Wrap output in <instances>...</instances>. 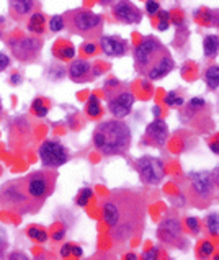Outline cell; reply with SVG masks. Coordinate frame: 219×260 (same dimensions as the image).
Wrapping results in <instances>:
<instances>
[{"label": "cell", "mask_w": 219, "mask_h": 260, "mask_svg": "<svg viewBox=\"0 0 219 260\" xmlns=\"http://www.w3.org/2000/svg\"><path fill=\"white\" fill-rule=\"evenodd\" d=\"M7 234H5L3 228H0V254H2L5 249H7Z\"/></svg>", "instance_id": "obj_36"}, {"label": "cell", "mask_w": 219, "mask_h": 260, "mask_svg": "<svg viewBox=\"0 0 219 260\" xmlns=\"http://www.w3.org/2000/svg\"><path fill=\"white\" fill-rule=\"evenodd\" d=\"M70 254H72V256H75V257H82V249L79 246H74L72 244V249H70Z\"/></svg>", "instance_id": "obj_40"}, {"label": "cell", "mask_w": 219, "mask_h": 260, "mask_svg": "<svg viewBox=\"0 0 219 260\" xmlns=\"http://www.w3.org/2000/svg\"><path fill=\"white\" fill-rule=\"evenodd\" d=\"M100 3L105 5V7H106V5H111V3H113V0H100Z\"/></svg>", "instance_id": "obj_45"}, {"label": "cell", "mask_w": 219, "mask_h": 260, "mask_svg": "<svg viewBox=\"0 0 219 260\" xmlns=\"http://www.w3.org/2000/svg\"><path fill=\"white\" fill-rule=\"evenodd\" d=\"M205 224H206V229H208V233L211 236L219 234V216H218V213H211V215L206 216Z\"/></svg>", "instance_id": "obj_27"}, {"label": "cell", "mask_w": 219, "mask_h": 260, "mask_svg": "<svg viewBox=\"0 0 219 260\" xmlns=\"http://www.w3.org/2000/svg\"><path fill=\"white\" fill-rule=\"evenodd\" d=\"M31 111L38 118H44L46 115H48V111H49V102H46V100L41 98V97L34 98L33 103H31Z\"/></svg>", "instance_id": "obj_24"}, {"label": "cell", "mask_w": 219, "mask_h": 260, "mask_svg": "<svg viewBox=\"0 0 219 260\" xmlns=\"http://www.w3.org/2000/svg\"><path fill=\"white\" fill-rule=\"evenodd\" d=\"M10 66V57L3 52H0V72H3L5 69Z\"/></svg>", "instance_id": "obj_35"}, {"label": "cell", "mask_w": 219, "mask_h": 260, "mask_svg": "<svg viewBox=\"0 0 219 260\" xmlns=\"http://www.w3.org/2000/svg\"><path fill=\"white\" fill-rule=\"evenodd\" d=\"M64 16V25L70 34H77L85 39L100 38L103 29V16L87 8L69 10Z\"/></svg>", "instance_id": "obj_5"}, {"label": "cell", "mask_w": 219, "mask_h": 260, "mask_svg": "<svg viewBox=\"0 0 219 260\" xmlns=\"http://www.w3.org/2000/svg\"><path fill=\"white\" fill-rule=\"evenodd\" d=\"M0 174H2V167H0Z\"/></svg>", "instance_id": "obj_48"}, {"label": "cell", "mask_w": 219, "mask_h": 260, "mask_svg": "<svg viewBox=\"0 0 219 260\" xmlns=\"http://www.w3.org/2000/svg\"><path fill=\"white\" fill-rule=\"evenodd\" d=\"M38 154L41 159V164L49 169H57L69 161V151L66 149V146L54 139H46L39 146Z\"/></svg>", "instance_id": "obj_12"}, {"label": "cell", "mask_w": 219, "mask_h": 260, "mask_svg": "<svg viewBox=\"0 0 219 260\" xmlns=\"http://www.w3.org/2000/svg\"><path fill=\"white\" fill-rule=\"evenodd\" d=\"M136 170L146 185H161L165 175L164 162L152 156H143L136 161Z\"/></svg>", "instance_id": "obj_11"}, {"label": "cell", "mask_w": 219, "mask_h": 260, "mask_svg": "<svg viewBox=\"0 0 219 260\" xmlns=\"http://www.w3.org/2000/svg\"><path fill=\"white\" fill-rule=\"evenodd\" d=\"M54 56L61 61H72L75 56V48L69 43H59L54 48Z\"/></svg>", "instance_id": "obj_23"}, {"label": "cell", "mask_w": 219, "mask_h": 260, "mask_svg": "<svg viewBox=\"0 0 219 260\" xmlns=\"http://www.w3.org/2000/svg\"><path fill=\"white\" fill-rule=\"evenodd\" d=\"M161 10V5H159L157 0H147L146 2V13L154 18V16L157 15V11Z\"/></svg>", "instance_id": "obj_33"}, {"label": "cell", "mask_w": 219, "mask_h": 260, "mask_svg": "<svg viewBox=\"0 0 219 260\" xmlns=\"http://www.w3.org/2000/svg\"><path fill=\"white\" fill-rule=\"evenodd\" d=\"M124 259H131V260H138L139 259V256H136V254H126V256H124Z\"/></svg>", "instance_id": "obj_43"}, {"label": "cell", "mask_w": 219, "mask_h": 260, "mask_svg": "<svg viewBox=\"0 0 219 260\" xmlns=\"http://www.w3.org/2000/svg\"><path fill=\"white\" fill-rule=\"evenodd\" d=\"M100 49L108 57H123L128 52L129 44L121 36H100Z\"/></svg>", "instance_id": "obj_17"}, {"label": "cell", "mask_w": 219, "mask_h": 260, "mask_svg": "<svg viewBox=\"0 0 219 260\" xmlns=\"http://www.w3.org/2000/svg\"><path fill=\"white\" fill-rule=\"evenodd\" d=\"M215 252V246L210 241H203L198 247V257L200 259H210Z\"/></svg>", "instance_id": "obj_29"}, {"label": "cell", "mask_w": 219, "mask_h": 260, "mask_svg": "<svg viewBox=\"0 0 219 260\" xmlns=\"http://www.w3.org/2000/svg\"><path fill=\"white\" fill-rule=\"evenodd\" d=\"M111 15H113L115 21L123 23V25H138L143 21V13L131 0H118L113 5Z\"/></svg>", "instance_id": "obj_14"}, {"label": "cell", "mask_w": 219, "mask_h": 260, "mask_svg": "<svg viewBox=\"0 0 219 260\" xmlns=\"http://www.w3.org/2000/svg\"><path fill=\"white\" fill-rule=\"evenodd\" d=\"M66 28V25H64V16L62 15H54L49 18V29L52 33H57L61 31V29Z\"/></svg>", "instance_id": "obj_31"}, {"label": "cell", "mask_w": 219, "mask_h": 260, "mask_svg": "<svg viewBox=\"0 0 219 260\" xmlns=\"http://www.w3.org/2000/svg\"><path fill=\"white\" fill-rule=\"evenodd\" d=\"M0 113H2V100H0Z\"/></svg>", "instance_id": "obj_46"}, {"label": "cell", "mask_w": 219, "mask_h": 260, "mask_svg": "<svg viewBox=\"0 0 219 260\" xmlns=\"http://www.w3.org/2000/svg\"><path fill=\"white\" fill-rule=\"evenodd\" d=\"M0 202H2L5 208L18 213L21 216L36 215L43 208L39 203H36L29 197L25 183H23V177L3 183L2 188H0Z\"/></svg>", "instance_id": "obj_4"}, {"label": "cell", "mask_w": 219, "mask_h": 260, "mask_svg": "<svg viewBox=\"0 0 219 260\" xmlns=\"http://www.w3.org/2000/svg\"><path fill=\"white\" fill-rule=\"evenodd\" d=\"M157 238L164 244H167L170 247H179V249H185L187 239L183 236V229L180 220L175 215L165 216L161 221L157 228Z\"/></svg>", "instance_id": "obj_10"}, {"label": "cell", "mask_w": 219, "mask_h": 260, "mask_svg": "<svg viewBox=\"0 0 219 260\" xmlns=\"http://www.w3.org/2000/svg\"><path fill=\"white\" fill-rule=\"evenodd\" d=\"M136 70L149 80H161L175 67L170 51L156 36H144L133 52Z\"/></svg>", "instance_id": "obj_2"}, {"label": "cell", "mask_w": 219, "mask_h": 260, "mask_svg": "<svg viewBox=\"0 0 219 260\" xmlns=\"http://www.w3.org/2000/svg\"><path fill=\"white\" fill-rule=\"evenodd\" d=\"M57 177H59L57 170L46 167V169H41V170H36V172L25 175L23 177V183H25L29 197L41 206H44L46 200L56 190Z\"/></svg>", "instance_id": "obj_7"}, {"label": "cell", "mask_w": 219, "mask_h": 260, "mask_svg": "<svg viewBox=\"0 0 219 260\" xmlns=\"http://www.w3.org/2000/svg\"><path fill=\"white\" fill-rule=\"evenodd\" d=\"M8 7L15 20H23L34 11L36 2L34 0H8Z\"/></svg>", "instance_id": "obj_18"}, {"label": "cell", "mask_w": 219, "mask_h": 260, "mask_svg": "<svg viewBox=\"0 0 219 260\" xmlns=\"http://www.w3.org/2000/svg\"><path fill=\"white\" fill-rule=\"evenodd\" d=\"M169 139V126L164 120H156L147 125L143 143L154 147H164Z\"/></svg>", "instance_id": "obj_15"}, {"label": "cell", "mask_w": 219, "mask_h": 260, "mask_svg": "<svg viewBox=\"0 0 219 260\" xmlns=\"http://www.w3.org/2000/svg\"><path fill=\"white\" fill-rule=\"evenodd\" d=\"M159 257V251L157 249H151V251H147L144 256H143V259L144 260H154V259H157Z\"/></svg>", "instance_id": "obj_37"}, {"label": "cell", "mask_w": 219, "mask_h": 260, "mask_svg": "<svg viewBox=\"0 0 219 260\" xmlns=\"http://www.w3.org/2000/svg\"><path fill=\"white\" fill-rule=\"evenodd\" d=\"M26 28H28V31L33 33V34H43L46 31V16H44V13H41V11H33V13L29 15V18H28Z\"/></svg>", "instance_id": "obj_19"}, {"label": "cell", "mask_w": 219, "mask_h": 260, "mask_svg": "<svg viewBox=\"0 0 219 260\" xmlns=\"http://www.w3.org/2000/svg\"><path fill=\"white\" fill-rule=\"evenodd\" d=\"M7 46L16 61L29 64L39 59L41 49H43V39H39L36 34H33V36L18 34V36H11L7 41Z\"/></svg>", "instance_id": "obj_9"}, {"label": "cell", "mask_w": 219, "mask_h": 260, "mask_svg": "<svg viewBox=\"0 0 219 260\" xmlns=\"http://www.w3.org/2000/svg\"><path fill=\"white\" fill-rule=\"evenodd\" d=\"M28 238L34 241V242H39V244H43V242H46L49 239V234L48 231H44L43 228H39V226H31V228H28Z\"/></svg>", "instance_id": "obj_25"}, {"label": "cell", "mask_w": 219, "mask_h": 260, "mask_svg": "<svg viewBox=\"0 0 219 260\" xmlns=\"http://www.w3.org/2000/svg\"><path fill=\"white\" fill-rule=\"evenodd\" d=\"M93 197V192L90 190V188H82V190L79 192V195H77V198H75V203L79 205V206H87L88 202H90V198Z\"/></svg>", "instance_id": "obj_30"}, {"label": "cell", "mask_w": 219, "mask_h": 260, "mask_svg": "<svg viewBox=\"0 0 219 260\" xmlns=\"http://www.w3.org/2000/svg\"><path fill=\"white\" fill-rule=\"evenodd\" d=\"M187 226L193 234L200 233V220L198 218H187Z\"/></svg>", "instance_id": "obj_34"}, {"label": "cell", "mask_w": 219, "mask_h": 260, "mask_svg": "<svg viewBox=\"0 0 219 260\" xmlns=\"http://www.w3.org/2000/svg\"><path fill=\"white\" fill-rule=\"evenodd\" d=\"M85 113L92 118V120H97L103 115V108H102V103H100V98L97 95H90L87 100V105H85Z\"/></svg>", "instance_id": "obj_22"}, {"label": "cell", "mask_w": 219, "mask_h": 260, "mask_svg": "<svg viewBox=\"0 0 219 260\" xmlns=\"http://www.w3.org/2000/svg\"><path fill=\"white\" fill-rule=\"evenodd\" d=\"M98 49H100L98 44H95L93 41H85V43L80 46V51L84 52L85 56H95Z\"/></svg>", "instance_id": "obj_32"}, {"label": "cell", "mask_w": 219, "mask_h": 260, "mask_svg": "<svg viewBox=\"0 0 219 260\" xmlns=\"http://www.w3.org/2000/svg\"><path fill=\"white\" fill-rule=\"evenodd\" d=\"M203 51L208 59H215L219 51V38L218 34H206L203 39Z\"/></svg>", "instance_id": "obj_20"}, {"label": "cell", "mask_w": 219, "mask_h": 260, "mask_svg": "<svg viewBox=\"0 0 219 260\" xmlns=\"http://www.w3.org/2000/svg\"><path fill=\"white\" fill-rule=\"evenodd\" d=\"M67 74H69V79L75 82V84H84V82L93 80V77H95L98 72L93 70V66L87 59H74V61L69 64Z\"/></svg>", "instance_id": "obj_16"}, {"label": "cell", "mask_w": 219, "mask_h": 260, "mask_svg": "<svg viewBox=\"0 0 219 260\" xmlns=\"http://www.w3.org/2000/svg\"><path fill=\"white\" fill-rule=\"evenodd\" d=\"M62 238H64V233H62V231H61V233L57 231V233H56L54 236H52V239H56V241H61Z\"/></svg>", "instance_id": "obj_44"}, {"label": "cell", "mask_w": 219, "mask_h": 260, "mask_svg": "<svg viewBox=\"0 0 219 260\" xmlns=\"http://www.w3.org/2000/svg\"><path fill=\"white\" fill-rule=\"evenodd\" d=\"M205 82L210 90L216 92L219 88V66L218 64H211V66L205 70Z\"/></svg>", "instance_id": "obj_21"}, {"label": "cell", "mask_w": 219, "mask_h": 260, "mask_svg": "<svg viewBox=\"0 0 219 260\" xmlns=\"http://www.w3.org/2000/svg\"><path fill=\"white\" fill-rule=\"evenodd\" d=\"M105 97L108 103V111L115 118H126L133 111L134 95L123 82L111 77L105 84Z\"/></svg>", "instance_id": "obj_8"}, {"label": "cell", "mask_w": 219, "mask_h": 260, "mask_svg": "<svg viewBox=\"0 0 219 260\" xmlns=\"http://www.w3.org/2000/svg\"><path fill=\"white\" fill-rule=\"evenodd\" d=\"M8 257L10 259H28L26 254H23V252H13V254H10Z\"/></svg>", "instance_id": "obj_41"}, {"label": "cell", "mask_w": 219, "mask_h": 260, "mask_svg": "<svg viewBox=\"0 0 219 260\" xmlns=\"http://www.w3.org/2000/svg\"><path fill=\"white\" fill-rule=\"evenodd\" d=\"M102 216L115 244L141 239L147 218L146 197L131 188H115L102 202Z\"/></svg>", "instance_id": "obj_1"}, {"label": "cell", "mask_w": 219, "mask_h": 260, "mask_svg": "<svg viewBox=\"0 0 219 260\" xmlns=\"http://www.w3.org/2000/svg\"><path fill=\"white\" fill-rule=\"evenodd\" d=\"M93 147L103 156H123L131 147V129L121 120L103 121L93 131Z\"/></svg>", "instance_id": "obj_3"}, {"label": "cell", "mask_w": 219, "mask_h": 260, "mask_svg": "<svg viewBox=\"0 0 219 260\" xmlns=\"http://www.w3.org/2000/svg\"><path fill=\"white\" fill-rule=\"evenodd\" d=\"M210 147H211V151L215 152V154H219V146H218V139H215V141H211V144H210Z\"/></svg>", "instance_id": "obj_42"}, {"label": "cell", "mask_w": 219, "mask_h": 260, "mask_svg": "<svg viewBox=\"0 0 219 260\" xmlns=\"http://www.w3.org/2000/svg\"><path fill=\"white\" fill-rule=\"evenodd\" d=\"M21 75L20 74H13V75H11V79H10V84L11 85H20L21 84Z\"/></svg>", "instance_id": "obj_38"}, {"label": "cell", "mask_w": 219, "mask_h": 260, "mask_svg": "<svg viewBox=\"0 0 219 260\" xmlns=\"http://www.w3.org/2000/svg\"><path fill=\"white\" fill-rule=\"evenodd\" d=\"M164 102L167 106H170V108H180V106L185 103V98H183L182 93L172 90V92L167 93V95H165Z\"/></svg>", "instance_id": "obj_26"}, {"label": "cell", "mask_w": 219, "mask_h": 260, "mask_svg": "<svg viewBox=\"0 0 219 260\" xmlns=\"http://www.w3.org/2000/svg\"><path fill=\"white\" fill-rule=\"evenodd\" d=\"M154 18H157V29L159 31H165V29H169V26H170V13L167 10H159L157 15L154 16Z\"/></svg>", "instance_id": "obj_28"}, {"label": "cell", "mask_w": 219, "mask_h": 260, "mask_svg": "<svg viewBox=\"0 0 219 260\" xmlns=\"http://www.w3.org/2000/svg\"><path fill=\"white\" fill-rule=\"evenodd\" d=\"M205 110H208V102L205 98H192L190 102L183 103L180 106V118L187 125H195L210 120V113L205 115Z\"/></svg>", "instance_id": "obj_13"}, {"label": "cell", "mask_w": 219, "mask_h": 260, "mask_svg": "<svg viewBox=\"0 0 219 260\" xmlns=\"http://www.w3.org/2000/svg\"><path fill=\"white\" fill-rule=\"evenodd\" d=\"M70 249H72V244H66L61 249V257H69L70 256Z\"/></svg>", "instance_id": "obj_39"}, {"label": "cell", "mask_w": 219, "mask_h": 260, "mask_svg": "<svg viewBox=\"0 0 219 260\" xmlns=\"http://www.w3.org/2000/svg\"><path fill=\"white\" fill-rule=\"evenodd\" d=\"M218 187V172H190L187 175L188 200L197 208H208L213 203Z\"/></svg>", "instance_id": "obj_6"}, {"label": "cell", "mask_w": 219, "mask_h": 260, "mask_svg": "<svg viewBox=\"0 0 219 260\" xmlns=\"http://www.w3.org/2000/svg\"><path fill=\"white\" fill-rule=\"evenodd\" d=\"M0 39H2V29H0Z\"/></svg>", "instance_id": "obj_47"}]
</instances>
